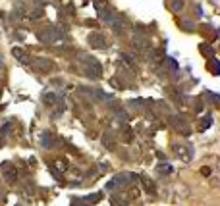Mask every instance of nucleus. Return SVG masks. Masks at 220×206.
I'll list each match as a JSON object with an SVG mask.
<instances>
[{
  "label": "nucleus",
  "mask_w": 220,
  "mask_h": 206,
  "mask_svg": "<svg viewBox=\"0 0 220 206\" xmlns=\"http://www.w3.org/2000/svg\"><path fill=\"white\" fill-rule=\"evenodd\" d=\"M176 150H178L180 158H183V160H189V158H191V154H185V152H189V148H185V147H176Z\"/></svg>",
  "instance_id": "obj_2"
},
{
  "label": "nucleus",
  "mask_w": 220,
  "mask_h": 206,
  "mask_svg": "<svg viewBox=\"0 0 220 206\" xmlns=\"http://www.w3.org/2000/svg\"><path fill=\"white\" fill-rule=\"evenodd\" d=\"M172 125H174V127H178L182 133L187 131V125L183 123V119H182V118H178V116H176V118H172Z\"/></svg>",
  "instance_id": "obj_1"
},
{
  "label": "nucleus",
  "mask_w": 220,
  "mask_h": 206,
  "mask_svg": "<svg viewBox=\"0 0 220 206\" xmlns=\"http://www.w3.org/2000/svg\"><path fill=\"white\" fill-rule=\"evenodd\" d=\"M91 42H97L95 46H104V39L101 37V35H91V39H89Z\"/></svg>",
  "instance_id": "obj_3"
},
{
  "label": "nucleus",
  "mask_w": 220,
  "mask_h": 206,
  "mask_svg": "<svg viewBox=\"0 0 220 206\" xmlns=\"http://www.w3.org/2000/svg\"><path fill=\"white\" fill-rule=\"evenodd\" d=\"M172 8L180 10V8H182V0H174V2H172Z\"/></svg>",
  "instance_id": "obj_4"
}]
</instances>
